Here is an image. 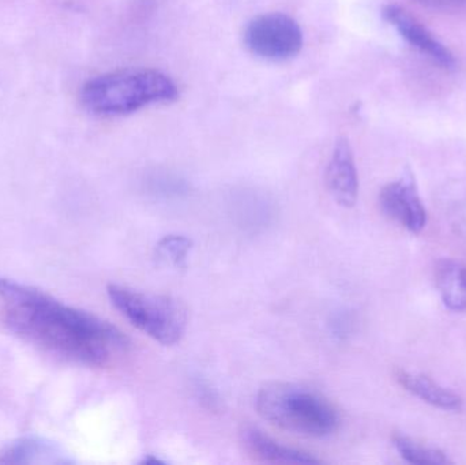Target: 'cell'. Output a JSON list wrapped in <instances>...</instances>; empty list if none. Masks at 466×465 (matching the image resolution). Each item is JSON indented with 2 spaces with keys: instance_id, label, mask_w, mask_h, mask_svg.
<instances>
[{
  "instance_id": "1",
  "label": "cell",
  "mask_w": 466,
  "mask_h": 465,
  "mask_svg": "<svg viewBox=\"0 0 466 465\" xmlns=\"http://www.w3.org/2000/svg\"><path fill=\"white\" fill-rule=\"evenodd\" d=\"M0 300L5 325L15 335L65 362L106 366L130 346L111 322L11 278H0Z\"/></svg>"
},
{
  "instance_id": "2",
  "label": "cell",
  "mask_w": 466,
  "mask_h": 465,
  "mask_svg": "<svg viewBox=\"0 0 466 465\" xmlns=\"http://www.w3.org/2000/svg\"><path fill=\"white\" fill-rule=\"evenodd\" d=\"M179 97L177 84L152 68H126L96 76L81 90L82 106L98 116H123Z\"/></svg>"
},
{
  "instance_id": "3",
  "label": "cell",
  "mask_w": 466,
  "mask_h": 465,
  "mask_svg": "<svg viewBox=\"0 0 466 465\" xmlns=\"http://www.w3.org/2000/svg\"><path fill=\"white\" fill-rule=\"evenodd\" d=\"M255 404L263 420L300 436L320 439L339 428L337 409L319 393L299 385H268Z\"/></svg>"
},
{
  "instance_id": "4",
  "label": "cell",
  "mask_w": 466,
  "mask_h": 465,
  "mask_svg": "<svg viewBox=\"0 0 466 465\" xmlns=\"http://www.w3.org/2000/svg\"><path fill=\"white\" fill-rule=\"evenodd\" d=\"M106 291L115 308L153 340L163 346H174L185 335L187 310L175 298L119 284H111Z\"/></svg>"
},
{
  "instance_id": "5",
  "label": "cell",
  "mask_w": 466,
  "mask_h": 465,
  "mask_svg": "<svg viewBox=\"0 0 466 465\" xmlns=\"http://www.w3.org/2000/svg\"><path fill=\"white\" fill-rule=\"evenodd\" d=\"M304 35L300 25L282 13L255 16L244 29L247 49L260 59L285 62L303 48Z\"/></svg>"
},
{
  "instance_id": "6",
  "label": "cell",
  "mask_w": 466,
  "mask_h": 465,
  "mask_svg": "<svg viewBox=\"0 0 466 465\" xmlns=\"http://www.w3.org/2000/svg\"><path fill=\"white\" fill-rule=\"evenodd\" d=\"M380 209L410 234H420L429 224L426 204L412 177L394 180L380 194Z\"/></svg>"
},
{
  "instance_id": "7",
  "label": "cell",
  "mask_w": 466,
  "mask_h": 465,
  "mask_svg": "<svg viewBox=\"0 0 466 465\" xmlns=\"http://www.w3.org/2000/svg\"><path fill=\"white\" fill-rule=\"evenodd\" d=\"M382 15L383 19L390 26H393L412 48L420 52L427 59L445 70L456 68L457 62L453 52L445 44L441 43L421 22L410 15L404 7L389 3L382 8Z\"/></svg>"
},
{
  "instance_id": "8",
  "label": "cell",
  "mask_w": 466,
  "mask_h": 465,
  "mask_svg": "<svg viewBox=\"0 0 466 465\" xmlns=\"http://www.w3.org/2000/svg\"><path fill=\"white\" fill-rule=\"evenodd\" d=\"M326 185L337 204L353 207L359 197V175L350 141L344 136L334 145L326 169Z\"/></svg>"
},
{
  "instance_id": "9",
  "label": "cell",
  "mask_w": 466,
  "mask_h": 465,
  "mask_svg": "<svg viewBox=\"0 0 466 465\" xmlns=\"http://www.w3.org/2000/svg\"><path fill=\"white\" fill-rule=\"evenodd\" d=\"M396 379L410 395L432 409L445 412H460L464 409V399L459 393L440 384L426 374L399 370Z\"/></svg>"
},
{
  "instance_id": "10",
  "label": "cell",
  "mask_w": 466,
  "mask_h": 465,
  "mask_svg": "<svg viewBox=\"0 0 466 465\" xmlns=\"http://www.w3.org/2000/svg\"><path fill=\"white\" fill-rule=\"evenodd\" d=\"M71 463L65 450L41 437H22L5 445L0 452V464H67Z\"/></svg>"
},
{
  "instance_id": "11",
  "label": "cell",
  "mask_w": 466,
  "mask_h": 465,
  "mask_svg": "<svg viewBox=\"0 0 466 465\" xmlns=\"http://www.w3.org/2000/svg\"><path fill=\"white\" fill-rule=\"evenodd\" d=\"M244 442L252 455L260 460L271 464L315 465L320 460L304 450L282 445L281 442L270 439L258 429L249 428L244 430Z\"/></svg>"
},
{
  "instance_id": "12",
  "label": "cell",
  "mask_w": 466,
  "mask_h": 465,
  "mask_svg": "<svg viewBox=\"0 0 466 465\" xmlns=\"http://www.w3.org/2000/svg\"><path fill=\"white\" fill-rule=\"evenodd\" d=\"M435 287L446 308L466 313V262L449 258L438 262Z\"/></svg>"
},
{
  "instance_id": "13",
  "label": "cell",
  "mask_w": 466,
  "mask_h": 465,
  "mask_svg": "<svg viewBox=\"0 0 466 465\" xmlns=\"http://www.w3.org/2000/svg\"><path fill=\"white\" fill-rule=\"evenodd\" d=\"M394 450L399 453L400 458L407 463L413 465H446L451 464V459L435 447L421 444L404 434H397L393 439Z\"/></svg>"
},
{
  "instance_id": "14",
  "label": "cell",
  "mask_w": 466,
  "mask_h": 465,
  "mask_svg": "<svg viewBox=\"0 0 466 465\" xmlns=\"http://www.w3.org/2000/svg\"><path fill=\"white\" fill-rule=\"evenodd\" d=\"M193 248V242L183 235H168L158 242L156 253L158 258L172 267H183L188 253Z\"/></svg>"
},
{
  "instance_id": "15",
  "label": "cell",
  "mask_w": 466,
  "mask_h": 465,
  "mask_svg": "<svg viewBox=\"0 0 466 465\" xmlns=\"http://www.w3.org/2000/svg\"><path fill=\"white\" fill-rule=\"evenodd\" d=\"M416 2L438 11H459L466 7V0H416Z\"/></svg>"
},
{
  "instance_id": "16",
  "label": "cell",
  "mask_w": 466,
  "mask_h": 465,
  "mask_svg": "<svg viewBox=\"0 0 466 465\" xmlns=\"http://www.w3.org/2000/svg\"><path fill=\"white\" fill-rule=\"evenodd\" d=\"M147 465H164V461L158 460V459L153 458V456H149V458L145 459L144 463Z\"/></svg>"
}]
</instances>
